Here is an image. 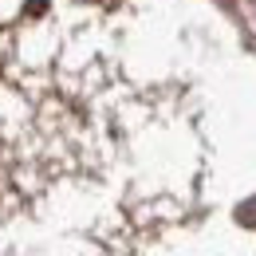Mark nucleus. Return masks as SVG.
I'll use <instances>...</instances> for the list:
<instances>
[{
  "mask_svg": "<svg viewBox=\"0 0 256 256\" xmlns=\"http://www.w3.org/2000/svg\"><path fill=\"white\" fill-rule=\"evenodd\" d=\"M240 221H244V224H256V201L240 205Z\"/></svg>",
  "mask_w": 256,
  "mask_h": 256,
  "instance_id": "f257e3e1",
  "label": "nucleus"
}]
</instances>
